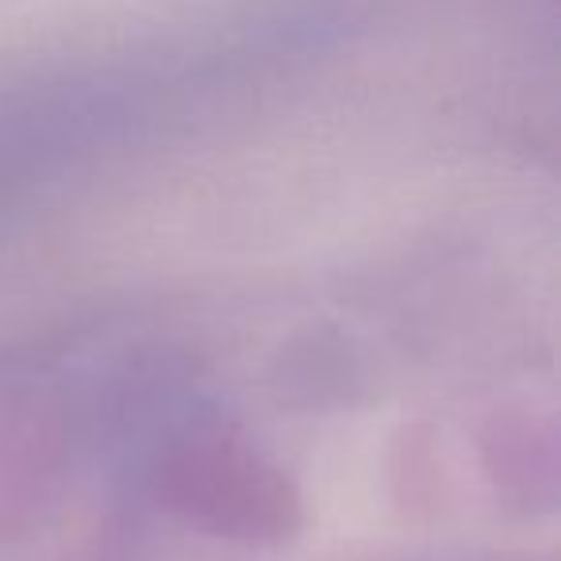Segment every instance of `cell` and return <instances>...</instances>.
<instances>
[{"mask_svg": "<svg viewBox=\"0 0 561 561\" xmlns=\"http://www.w3.org/2000/svg\"><path fill=\"white\" fill-rule=\"evenodd\" d=\"M162 484L178 512L231 538H280L297 519L285 477L224 435L188 438L170 458Z\"/></svg>", "mask_w": 561, "mask_h": 561, "instance_id": "1", "label": "cell"}]
</instances>
